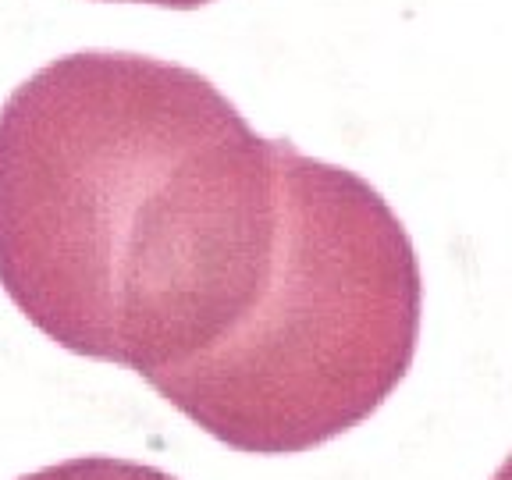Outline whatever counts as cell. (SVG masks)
<instances>
[{
  "instance_id": "3",
  "label": "cell",
  "mask_w": 512,
  "mask_h": 480,
  "mask_svg": "<svg viewBox=\"0 0 512 480\" xmlns=\"http://www.w3.org/2000/svg\"><path fill=\"white\" fill-rule=\"evenodd\" d=\"M18 480H178V477L157 470V466L132 463V459H118V456H79L54 466H43L36 473H25Z\"/></svg>"
},
{
  "instance_id": "1",
  "label": "cell",
  "mask_w": 512,
  "mask_h": 480,
  "mask_svg": "<svg viewBox=\"0 0 512 480\" xmlns=\"http://www.w3.org/2000/svg\"><path fill=\"white\" fill-rule=\"evenodd\" d=\"M281 139L185 64L82 50L0 107V288L61 349L189 367L274 271Z\"/></svg>"
},
{
  "instance_id": "4",
  "label": "cell",
  "mask_w": 512,
  "mask_h": 480,
  "mask_svg": "<svg viewBox=\"0 0 512 480\" xmlns=\"http://www.w3.org/2000/svg\"><path fill=\"white\" fill-rule=\"evenodd\" d=\"M121 4H153V8L192 11V8H203V4H210V0H121Z\"/></svg>"
},
{
  "instance_id": "2",
  "label": "cell",
  "mask_w": 512,
  "mask_h": 480,
  "mask_svg": "<svg viewBox=\"0 0 512 480\" xmlns=\"http://www.w3.org/2000/svg\"><path fill=\"white\" fill-rule=\"evenodd\" d=\"M420 320L424 274L399 214L356 171L281 143L264 296L221 345L150 388L232 452L299 456L392 399Z\"/></svg>"
},
{
  "instance_id": "5",
  "label": "cell",
  "mask_w": 512,
  "mask_h": 480,
  "mask_svg": "<svg viewBox=\"0 0 512 480\" xmlns=\"http://www.w3.org/2000/svg\"><path fill=\"white\" fill-rule=\"evenodd\" d=\"M491 480H512V456L505 459L502 466H498V473H495V477H491Z\"/></svg>"
}]
</instances>
